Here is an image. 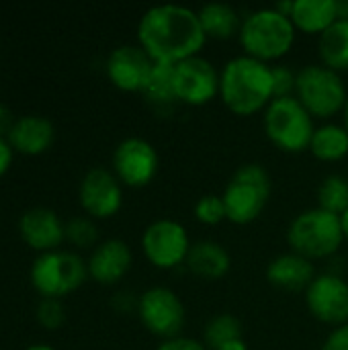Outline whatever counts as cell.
Segmentation results:
<instances>
[{"label":"cell","mask_w":348,"mask_h":350,"mask_svg":"<svg viewBox=\"0 0 348 350\" xmlns=\"http://www.w3.org/2000/svg\"><path fill=\"white\" fill-rule=\"evenodd\" d=\"M207 35L197 10L183 4H158L148 8L137 23V45L154 64L176 66L201 55Z\"/></svg>","instance_id":"obj_1"},{"label":"cell","mask_w":348,"mask_h":350,"mask_svg":"<svg viewBox=\"0 0 348 350\" xmlns=\"http://www.w3.org/2000/svg\"><path fill=\"white\" fill-rule=\"evenodd\" d=\"M219 98L238 117L265 113L275 98L273 66L250 55H236L219 70Z\"/></svg>","instance_id":"obj_2"},{"label":"cell","mask_w":348,"mask_h":350,"mask_svg":"<svg viewBox=\"0 0 348 350\" xmlns=\"http://www.w3.org/2000/svg\"><path fill=\"white\" fill-rule=\"evenodd\" d=\"M295 39V25L275 6L256 8L244 14L238 33V41L244 49V55H250L265 64L285 57L293 49Z\"/></svg>","instance_id":"obj_3"},{"label":"cell","mask_w":348,"mask_h":350,"mask_svg":"<svg viewBox=\"0 0 348 350\" xmlns=\"http://www.w3.org/2000/svg\"><path fill=\"white\" fill-rule=\"evenodd\" d=\"M345 242L340 215L320 207L306 209L293 217L287 228V244L291 252L308 260L332 258Z\"/></svg>","instance_id":"obj_4"},{"label":"cell","mask_w":348,"mask_h":350,"mask_svg":"<svg viewBox=\"0 0 348 350\" xmlns=\"http://www.w3.org/2000/svg\"><path fill=\"white\" fill-rule=\"evenodd\" d=\"M263 129L269 142L287 154L310 150L316 123L295 96H279L263 113Z\"/></svg>","instance_id":"obj_5"},{"label":"cell","mask_w":348,"mask_h":350,"mask_svg":"<svg viewBox=\"0 0 348 350\" xmlns=\"http://www.w3.org/2000/svg\"><path fill=\"white\" fill-rule=\"evenodd\" d=\"M226 217L236 226L252 224L265 211L271 199V174L256 162L242 164L228 180L222 193Z\"/></svg>","instance_id":"obj_6"},{"label":"cell","mask_w":348,"mask_h":350,"mask_svg":"<svg viewBox=\"0 0 348 350\" xmlns=\"http://www.w3.org/2000/svg\"><path fill=\"white\" fill-rule=\"evenodd\" d=\"M29 279L41 297L62 299L78 291L88 279L86 260L72 250H51L37 254L31 265Z\"/></svg>","instance_id":"obj_7"},{"label":"cell","mask_w":348,"mask_h":350,"mask_svg":"<svg viewBox=\"0 0 348 350\" xmlns=\"http://www.w3.org/2000/svg\"><path fill=\"white\" fill-rule=\"evenodd\" d=\"M295 98L314 119H332L345 111L348 90L343 74L322 64H308L297 72Z\"/></svg>","instance_id":"obj_8"},{"label":"cell","mask_w":348,"mask_h":350,"mask_svg":"<svg viewBox=\"0 0 348 350\" xmlns=\"http://www.w3.org/2000/svg\"><path fill=\"white\" fill-rule=\"evenodd\" d=\"M137 318L150 334L170 340L183 336L180 332L187 322V310L172 289L156 285L137 297Z\"/></svg>","instance_id":"obj_9"},{"label":"cell","mask_w":348,"mask_h":350,"mask_svg":"<svg viewBox=\"0 0 348 350\" xmlns=\"http://www.w3.org/2000/svg\"><path fill=\"white\" fill-rule=\"evenodd\" d=\"M191 244L187 228L176 219H156L146 226L142 234V252L146 260L162 271L185 265Z\"/></svg>","instance_id":"obj_10"},{"label":"cell","mask_w":348,"mask_h":350,"mask_svg":"<svg viewBox=\"0 0 348 350\" xmlns=\"http://www.w3.org/2000/svg\"><path fill=\"white\" fill-rule=\"evenodd\" d=\"M178 105L203 107L219 96V70L203 55L183 59L172 70Z\"/></svg>","instance_id":"obj_11"},{"label":"cell","mask_w":348,"mask_h":350,"mask_svg":"<svg viewBox=\"0 0 348 350\" xmlns=\"http://www.w3.org/2000/svg\"><path fill=\"white\" fill-rule=\"evenodd\" d=\"M160 166V156L152 142L144 137H125L113 152V174L131 189L148 187Z\"/></svg>","instance_id":"obj_12"},{"label":"cell","mask_w":348,"mask_h":350,"mask_svg":"<svg viewBox=\"0 0 348 350\" xmlns=\"http://www.w3.org/2000/svg\"><path fill=\"white\" fill-rule=\"evenodd\" d=\"M304 293L306 308L318 322L334 328L348 324V281L340 273L316 275Z\"/></svg>","instance_id":"obj_13"},{"label":"cell","mask_w":348,"mask_h":350,"mask_svg":"<svg viewBox=\"0 0 348 350\" xmlns=\"http://www.w3.org/2000/svg\"><path fill=\"white\" fill-rule=\"evenodd\" d=\"M78 201L92 219L115 217L123 207V185L107 168H90L78 187Z\"/></svg>","instance_id":"obj_14"},{"label":"cell","mask_w":348,"mask_h":350,"mask_svg":"<svg viewBox=\"0 0 348 350\" xmlns=\"http://www.w3.org/2000/svg\"><path fill=\"white\" fill-rule=\"evenodd\" d=\"M152 57L135 43L115 47L105 64L107 78L111 84L123 92H142L150 72H152Z\"/></svg>","instance_id":"obj_15"},{"label":"cell","mask_w":348,"mask_h":350,"mask_svg":"<svg viewBox=\"0 0 348 350\" xmlns=\"http://www.w3.org/2000/svg\"><path fill=\"white\" fill-rule=\"evenodd\" d=\"M18 236L29 248L45 254L66 242V224L49 207H31L18 219Z\"/></svg>","instance_id":"obj_16"},{"label":"cell","mask_w":348,"mask_h":350,"mask_svg":"<svg viewBox=\"0 0 348 350\" xmlns=\"http://www.w3.org/2000/svg\"><path fill=\"white\" fill-rule=\"evenodd\" d=\"M131 265L133 252L129 244L121 238H109L98 242L96 248H92L86 260L88 279L98 285H117L129 273Z\"/></svg>","instance_id":"obj_17"},{"label":"cell","mask_w":348,"mask_h":350,"mask_svg":"<svg viewBox=\"0 0 348 350\" xmlns=\"http://www.w3.org/2000/svg\"><path fill=\"white\" fill-rule=\"evenodd\" d=\"M14 154L41 156L55 142V127L43 115H21L16 117L10 133L6 135Z\"/></svg>","instance_id":"obj_18"},{"label":"cell","mask_w":348,"mask_h":350,"mask_svg":"<svg viewBox=\"0 0 348 350\" xmlns=\"http://www.w3.org/2000/svg\"><path fill=\"white\" fill-rule=\"evenodd\" d=\"M314 279V262L295 252L279 254L267 267V281L281 291H306Z\"/></svg>","instance_id":"obj_19"},{"label":"cell","mask_w":348,"mask_h":350,"mask_svg":"<svg viewBox=\"0 0 348 350\" xmlns=\"http://www.w3.org/2000/svg\"><path fill=\"white\" fill-rule=\"evenodd\" d=\"M185 267L191 275L203 281H219L232 269V256L228 248L215 240H199L191 244Z\"/></svg>","instance_id":"obj_20"},{"label":"cell","mask_w":348,"mask_h":350,"mask_svg":"<svg viewBox=\"0 0 348 350\" xmlns=\"http://www.w3.org/2000/svg\"><path fill=\"white\" fill-rule=\"evenodd\" d=\"M289 18L297 31L320 37L338 21L336 0H293Z\"/></svg>","instance_id":"obj_21"},{"label":"cell","mask_w":348,"mask_h":350,"mask_svg":"<svg viewBox=\"0 0 348 350\" xmlns=\"http://www.w3.org/2000/svg\"><path fill=\"white\" fill-rule=\"evenodd\" d=\"M197 14L207 39H215V41H226L236 37L240 33L242 18H244L238 12V8L226 2H207L197 10Z\"/></svg>","instance_id":"obj_22"},{"label":"cell","mask_w":348,"mask_h":350,"mask_svg":"<svg viewBox=\"0 0 348 350\" xmlns=\"http://www.w3.org/2000/svg\"><path fill=\"white\" fill-rule=\"evenodd\" d=\"M174 66L168 64H154L152 72L142 88V96L156 113H170L176 105V92H174Z\"/></svg>","instance_id":"obj_23"},{"label":"cell","mask_w":348,"mask_h":350,"mask_svg":"<svg viewBox=\"0 0 348 350\" xmlns=\"http://www.w3.org/2000/svg\"><path fill=\"white\" fill-rule=\"evenodd\" d=\"M318 55L322 66L343 74L348 72V21H336L318 37Z\"/></svg>","instance_id":"obj_24"},{"label":"cell","mask_w":348,"mask_h":350,"mask_svg":"<svg viewBox=\"0 0 348 350\" xmlns=\"http://www.w3.org/2000/svg\"><path fill=\"white\" fill-rule=\"evenodd\" d=\"M310 152L322 162H338L348 156V131L338 123H322L316 127Z\"/></svg>","instance_id":"obj_25"},{"label":"cell","mask_w":348,"mask_h":350,"mask_svg":"<svg viewBox=\"0 0 348 350\" xmlns=\"http://www.w3.org/2000/svg\"><path fill=\"white\" fill-rule=\"evenodd\" d=\"M242 322L232 314H217L213 316L203 330V342L209 350H222L230 342L242 340Z\"/></svg>","instance_id":"obj_26"},{"label":"cell","mask_w":348,"mask_h":350,"mask_svg":"<svg viewBox=\"0 0 348 350\" xmlns=\"http://www.w3.org/2000/svg\"><path fill=\"white\" fill-rule=\"evenodd\" d=\"M318 207L334 215H343L348 209V176L328 174L318 187Z\"/></svg>","instance_id":"obj_27"},{"label":"cell","mask_w":348,"mask_h":350,"mask_svg":"<svg viewBox=\"0 0 348 350\" xmlns=\"http://www.w3.org/2000/svg\"><path fill=\"white\" fill-rule=\"evenodd\" d=\"M66 242L76 248H96L98 246V228L92 217H72L66 221Z\"/></svg>","instance_id":"obj_28"},{"label":"cell","mask_w":348,"mask_h":350,"mask_svg":"<svg viewBox=\"0 0 348 350\" xmlns=\"http://www.w3.org/2000/svg\"><path fill=\"white\" fill-rule=\"evenodd\" d=\"M195 217L205 224V226H215L226 217V205H224V199L222 195H215V193H207L203 197H199V201L195 203V209H193Z\"/></svg>","instance_id":"obj_29"},{"label":"cell","mask_w":348,"mask_h":350,"mask_svg":"<svg viewBox=\"0 0 348 350\" xmlns=\"http://www.w3.org/2000/svg\"><path fill=\"white\" fill-rule=\"evenodd\" d=\"M35 318H37V324L43 326L45 330L62 328L64 322H66V310H64L62 299L41 297V301L35 308Z\"/></svg>","instance_id":"obj_30"},{"label":"cell","mask_w":348,"mask_h":350,"mask_svg":"<svg viewBox=\"0 0 348 350\" xmlns=\"http://www.w3.org/2000/svg\"><path fill=\"white\" fill-rule=\"evenodd\" d=\"M295 80L297 72L287 66H273V82H275V98L279 96H295Z\"/></svg>","instance_id":"obj_31"},{"label":"cell","mask_w":348,"mask_h":350,"mask_svg":"<svg viewBox=\"0 0 348 350\" xmlns=\"http://www.w3.org/2000/svg\"><path fill=\"white\" fill-rule=\"evenodd\" d=\"M156 350H209L205 342H199L197 338L191 336H176L170 340H162V345Z\"/></svg>","instance_id":"obj_32"},{"label":"cell","mask_w":348,"mask_h":350,"mask_svg":"<svg viewBox=\"0 0 348 350\" xmlns=\"http://www.w3.org/2000/svg\"><path fill=\"white\" fill-rule=\"evenodd\" d=\"M320 350H348V324L334 328L326 336V340H324Z\"/></svg>","instance_id":"obj_33"},{"label":"cell","mask_w":348,"mask_h":350,"mask_svg":"<svg viewBox=\"0 0 348 350\" xmlns=\"http://www.w3.org/2000/svg\"><path fill=\"white\" fill-rule=\"evenodd\" d=\"M12 160H14V150L10 148L6 137H0V178L10 170Z\"/></svg>","instance_id":"obj_34"},{"label":"cell","mask_w":348,"mask_h":350,"mask_svg":"<svg viewBox=\"0 0 348 350\" xmlns=\"http://www.w3.org/2000/svg\"><path fill=\"white\" fill-rule=\"evenodd\" d=\"M14 121H16V117L10 111V107H6L4 103H0V137H6L10 133Z\"/></svg>","instance_id":"obj_35"},{"label":"cell","mask_w":348,"mask_h":350,"mask_svg":"<svg viewBox=\"0 0 348 350\" xmlns=\"http://www.w3.org/2000/svg\"><path fill=\"white\" fill-rule=\"evenodd\" d=\"M113 306L117 308V312H131V310L137 312V299L131 297V293H119L113 299Z\"/></svg>","instance_id":"obj_36"},{"label":"cell","mask_w":348,"mask_h":350,"mask_svg":"<svg viewBox=\"0 0 348 350\" xmlns=\"http://www.w3.org/2000/svg\"><path fill=\"white\" fill-rule=\"evenodd\" d=\"M336 10L340 21H348V0H336Z\"/></svg>","instance_id":"obj_37"},{"label":"cell","mask_w":348,"mask_h":350,"mask_svg":"<svg viewBox=\"0 0 348 350\" xmlns=\"http://www.w3.org/2000/svg\"><path fill=\"white\" fill-rule=\"evenodd\" d=\"M222 350H248L246 347V342H244V338L242 340H236V342H230L228 347H224Z\"/></svg>","instance_id":"obj_38"},{"label":"cell","mask_w":348,"mask_h":350,"mask_svg":"<svg viewBox=\"0 0 348 350\" xmlns=\"http://www.w3.org/2000/svg\"><path fill=\"white\" fill-rule=\"evenodd\" d=\"M340 226H343V234H345V240L348 242V209L340 215Z\"/></svg>","instance_id":"obj_39"},{"label":"cell","mask_w":348,"mask_h":350,"mask_svg":"<svg viewBox=\"0 0 348 350\" xmlns=\"http://www.w3.org/2000/svg\"><path fill=\"white\" fill-rule=\"evenodd\" d=\"M25 350H57V349H53L51 345H43V342H37V345H31V347H27Z\"/></svg>","instance_id":"obj_40"},{"label":"cell","mask_w":348,"mask_h":350,"mask_svg":"<svg viewBox=\"0 0 348 350\" xmlns=\"http://www.w3.org/2000/svg\"><path fill=\"white\" fill-rule=\"evenodd\" d=\"M343 125L347 127V131H348V98H347V105H345V111H343Z\"/></svg>","instance_id":"obj_41"}]
</instances>
